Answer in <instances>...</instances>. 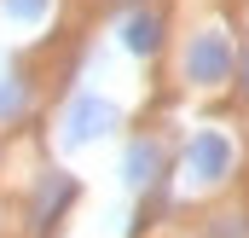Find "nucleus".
<instances>
[{"instance_id":"obj_5","label":"nucleus","mask_w":249,"mask_h":238,"mask_svg":"<svg viewBox=\"0 0 249 238\" xmlns=\"http://www.w3.org/2000/svg\"><path fill=\"white\" fill-rule=\"evenodd\" d=\"M127 53H139V59H145V53H157V18H145V12H139V18H127Z\"/></svg>"},{"instance_id":"obj_6","label":"nucleus","mask_w":249,"mask_h":238,"mask_svg":"<svg viewBox=\"0 0 249 238\" xmlns=\"http://www.w3.org/2000/svg\"><path fill=\"white\" fill-rule=\"evenodd\" d=\"M0 12H6V23H41L53 12V0H0Z\"/></svg>"},{"instance_id":"obj_3","label":"nucleus","mask_w":249,"mask_h":238,"mask_svg":"<svg viewBox=\"0 0 249 238\" xmlns=\"http://www.w3.org/2000/svg\"><path fill=\"white\" fill-rule=\"evenodd\" d=\"M226 76H232V47H226V35H220V29L197 35V41L186 47V81L214 87V81H226Z\"/></svg>"},{"instance_id":"obj_1","label":"nucleus","mask_w":249,"mask_h":238,"mask_svg":"<svg viewBox=\"0 0 249 238\" xmlns=\"http://www.w3.org/2000/svg\"><path fill=\"white\" fill-rule=\"evenodd\" d=\"M116 128V105L110 99H99V93H81V99H70L58 117V145L64 151H75V145H93L99 134H110Z\"/></svg>"},{"instance_id":"obj_2","label":"nucleus","mask_w":249,"mask_h":238,"mask_svg":"<svg viewBox=\"0 0 249 238\" xmlns=\"http://www.w3.org/2000/svg\"><path fill=\"white\" fill-rule=\"evenodd\" d=\"M226 169H232V139L214 134V128H203V134L186 145V175H191V186H214V180H226Z\"/></svg>"},{"instance_id":"obj_7","label":"nucleus","mask_w":249,"mask_h":238,"mask_svg":"<svg viewBox=\"0 0 249 238\" xmlns=\"http://www.w3.org/2000/svg\"><path fill=\"white\" fill-rule=\"evenodd\" d=\"M23 111V81H0V117Z\"/></svg>"},{"instance_id":"obj_8","label":"nucleus","mask_w":249,"mask_h":238,"mask_svg":"<svg viewBox=\"0 0 249 238\" xmlns=\"http://www.w3.org/2000/svg\"><path fill=\"white\" fill-rule=\"evenodd\" d=\"M244 76H249V64H244Z\"/></svg>"},{"instance_id":"obj_4","label":"nucleus","mask_w":249,"mask_h":238,"mask_svg":"<svg viewBox=\"0 0 249 238\" xmlns=\"http://www.w3.org/2000/svg\"><path fill=\"white\" fill-rule=\"evenodd\" d=\"M157 169H162V151H157L151 139L127 145V157H122V180H127V186H151V180H157Z\"/></svg>"}]
</instances>
